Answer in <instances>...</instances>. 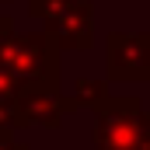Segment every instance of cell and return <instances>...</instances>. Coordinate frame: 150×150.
Segmentation results:
<instances>
[{"label":"cell","mask_w":150,"mask_h":150,"mask_svg":"<svg viewBox=\"0 0 150 150\" xmlns=\"http://www.w3.org/2000/svg\"><path fill=\"white\" fill-rule=\"evenodd\" d=\"M45 35L56 42V49H91L94 45V4L74 0L52 21H45Z\"/></svg>","instance_id":"4"},{"label":"cell","mask_w":150,"mask_h":150,"mask_svg":"<svg viewBox=\"0 0 150 150\" xmlns=\"http://www.w3.org/2000/svg\"><path fill=\"white\" fill-rule=\"evenodd\" d=\"M0 4H7V0H0Z\"/></svg>","instance_id":"9"},{"label":"cell","mask_w":150,"mask_h":150,"mask_svg":"<svg viewBox=\"0 0 150 150\" xmlns=\"http://www.w3.org/2000/svg\"><path fill=\"white\" fill-rule=\"evenodd\" d=\"M74 0H28V11H32V18L38 21H52L59 11H67Z\"/></svg>","instance_id":"7"},{"label":"cell","mask_w":150,"mask_h":150,"mask_svg":"<svg viewBox=\"0 0 150 150\" xmlns=\"http://www.w3.org/2000/svg\"><path fill=\"white\" fill-rule=\"evenodd\" d=\"M105 98H108V84H101V80L80 77V80L74 84V101H77V108H98Z\"/></svg>","instance_id":"6"},{"label":"cell","mask_w":150,"mask_h":150,"mask_svg":"<svg viewBox=\"0 0 150 150\" xmlns=\"http://www.w3.org/2000/svg\"><path fill=\"white\" fill-rule=\"evenodd\" d=\"M0 150H28V147L18 143V140H11V133H0Z\"/></svg>","instance_id":"8"},{"label":"cell","mask_w":150,"mask_h":150,"mask_svg":"<svg viewBox=\"0 0 150 150\" xmlns=\"http://www.w3.org/2000/svg\"><path fill=\"white\" fill-rule=\"evenodd\" d=\"M18 112L25 126H45V129H56L63 122V115L77 112V101L59 94V87H32L18 98Z\"/></svg>","instance_id":"5"},{"label":"cell","mask_w":150,"mask_h":150,"mask_svg":"<svg viewBox=\"0 0 150 150\" xmlns=\"http://www.w3.org/2000/svg\"><path fill=\"white\" fill-rule=\"evenodd\" d=\"M0 70L32 87H59V49L45 32L18 35L11 18H0Z\"/></svg>","instance_id":"1"},{"label":"cell","mask_w":150,"mask_h":150,"mask_svg":"<svg viewBox=\"0 0 150 150\" xmlns=\"http://www.w3.org/2000/svg\"><path fill=\"white\" fill-rule=\"evenodd\" d=\"M105 70L112 80H150V32H112L105 38Z\"/></svg>","instance_id":"3"},{"label":"cell","mask_w":150,"mask_h":150,"mask_svg":"<svg viewBox=\"0 0 150 150\" xmlns=\"http://www.w3.org/2000/svg\"><path fill=\"white\" fill-rule=\"evenodd\" d=\"M150 140V112L133 94H108L94 108V147L98 150H136Z\"/></svg>","instance_id":"2"}]
</instances>
